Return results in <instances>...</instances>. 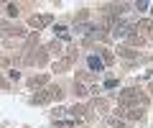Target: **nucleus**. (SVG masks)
Returning <instances> with one entry per match:
<instances>
[{"mask_svg": "<svg viewBox=\"0 0 153 128\" xmlns=\"http://www.w3.org/2000/svg\"><path fill=\"white\" fill-rule=\"evenodd\" d=\"M87 67L92 69V72H97V74H100V72H105V61L100 59V56L89 54V56H87Z\"/></svg>", "mask_w": 153, "mask_h": 128, "instance_id": "obj_1", "label": "nucleus"}, {"mask_svg": "<svg viewBox=\"0 0 153 128\" xmlns=\"http://www.w3.org/2000/svg\"><path fill=\"white\" fill-rule=\"evenodd\" d=\"M128 31H130V26H125V23H115L112 26V36L115 39H125Z\"/></svg>", "mask_w": 153, "mask_h": 128, "instance_id": "obj_2", "label": "nucleus"}, {"mask_svg": "<svg viewBox=\"0 0 153 128\" xmlns=\"http://www.w3.org/2000/svg\"><path fill=\"white\" fill-rule=\"evenodd\" d=\"M54 34H59L61 39H69V34H66V28H64V26H56V28H54Z\"/></svg>", "mask_w": 153, "mask_h": 128, "instance_id": "obj_3", "label": "nucleus"}, {"mask_svg": "<svg viewBox=\"0 0 153 128\" xmlns=\"http://www.w3.org/2000/svg\"><path fill=\"white\" fill-rule=\"evenodd\" d=\"M44 23H49V16H41V18H33V26H44Z\"/></svg>", "mask_w": 153, "mask_h": 128, "instance_id": "obj_4", "label": "nucleus"}, {"mask_svg": "<svg viewBox=\"0 0 153 128\" xmlns=\"http://www.w3.org/2000/svg\"><path fill=\"white\" fill-rule=\"evenodd\" d=\"M135 8H138V13H146V8H148V3H138Z\"/></svg>", "mask_w": 153, "mask_h": 128, "instance_id": "obj_5", "label": "nucleus"}]
</instances>
